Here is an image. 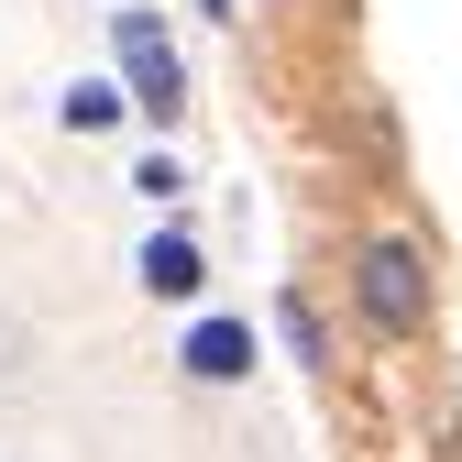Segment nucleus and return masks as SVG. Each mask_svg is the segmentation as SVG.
I'll return each instance as SVG.
<instances>
[{
	"instance_id": "obj_1",
	"label": "nucleus",
	"mask_w": 462,
	"mask_h": 462,
	"mask_svg": "<svg viewBox=\"0 0 462 462\" xmlns=\"http://www.w3.org/2000/svg\"><path fill=\"white\" fill-rule=\"evenodd\" d=\"M353 309H364L374 341H430V264H419V243H396V231L353 243Z\"/></svg>"
},
{
	"instance_id": "obj_2",
	"label": "nucleus",
	"mask_w": 462,
	"mask_h": 462,
	"mask_svg": "<svg viewBox=\"0 0 462 462\" xmlns=\"http://www.w3.org/2000/svg\"><path fill=\"white\" fill-rule=\"evenodd\" d=\"M110 55H122V88H133L143 122H177V110H188V55L165 44V23L143 12V0H133V12H110Z\"/></svg>"
},
{
	"instance_id": "obj_3",
	"label": "nucleus",
	"mask_w": 462,
	"mask_h": 462,
	"mask_svg": "<svg viewBox=\"0 0 462 462\" xmlns=\"http://www.w3.org/2000/svg\"><path fill=\"white\" fill-rule=\"evenodd\" d=\"M177 364H188L199 385H243V374H254V330H243V319H199V330L177 341Z\"/></svg>"
},
{
	"instance_id": "obj_4",
	"label": "nucleus",
	"mask_w": 462,
	"mask_h": 462,
	"mask_svg": "<svg viewBox=\"0 0 462 462\" xmlns=\"http://www.w3.org/2000/svg\"><path fill=\"white\" fill-rule=\"evenodd\" d=\"M133 275H143V298H199V286H209V264H199V243H188V231H154V243L133 254Z\"/></svg>"
},
{
	"instance_id": "obj_5",
	"label": "nucleus",
	"mask_w": 462,
	"mask_h": 462,
	"mask_svg": "<svg viewBox=\"0 0 462 462\" xmlns=\"http://www.w3.org/2000/svg\"><path fill=\"white\" fill-rule=\"evenodd\" d=\"M55 110H67V133H110V122L133 110V88H110V78H78L67 99H55Z\"/></svg>"
},
{
	"instance_id": "obj_6",
	"label": "nucleus",
	"mask_w": 462,
	"mask_h": 462,
	"mask_svg": "<svg viewBox=\"0 0 462 462\" xmlns=\"http://www.w3.org/2000/svg\"><path fill=\"white\" fill-rule=\"evenodd\" d=\"M275 330H286V353H298V364H330V330H319V309L298 298V286L275 298Z\"/></svg>"
},
{
	"instance_id": "obj_7",
	"label": "nucleus",
	"mask_w": 462,
	"mask_h": 462,
	"mask_svg": "<svg viewBox=\"0 0 462 462\" xmlns=\"http://www.w3.org/2000/svg\"><path fill=\"white\" fill-rule=\"evenodd\" d=\"M133 188H143V199H154V209H165V199H177V188H188V177H177V154H143V177H133Z\"/></svg>"
},
{
	"instance_id": "obj_8",
	"label": "nucleus",
	"mask_w": 462,
	"mask_h": 462,
	"mask_svg": "<svg viewBox=\"0 0 462 462\" xmlns=\"http://www.w3.org/2000/svg\"><path fill=\"white\" fill-rule=\"evenodd\" d=\"M199 12H220V23H231V0H199Z\"/></svg>"
}]
</instances>
